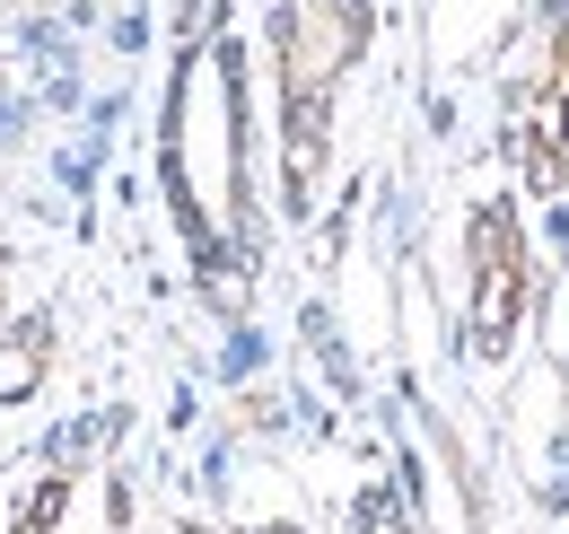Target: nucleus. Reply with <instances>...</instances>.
<instances>
[{
	"instance_id": "1",
	"label": "nucleus",
	"mask_w": 569,
	"mask_h": 534,
	"mask_svg": "<svg viewBox=\"0 0 569 534\" xmlns=\"http://www.w3.org/2000/svg\"><path fill=\"white\" fill-rule=\"evenodd\" d=\"M167 176H176V201H184V228L193 246H228L237 228V53L211 44L193 53L184 79H176V106H167Z\"/></svg>"
},
{
	"instance_id": "2",
	"label": "nucleus",
	"mask_w": 569,
	"mask_h": 534,
	"mask_svg": "<svg viewBox=\"0 0 569 534\" xmlns=\"http://www.w3.org/2000/svg\"><path fill=\"white\" fill-rule=\"evenodd\" d=\"M368 53V0H289L281 9V97H289V201L307 210L325 167V106Z\"/></svg>"
},
{
	"instance_id": "3",
	"label": "nucleus",
	"mask_w": 569,
	"mask_h": 534,
	"mask_svg": "<svg viewBox=\"0 0 569 534\" xmlns=\"http://www.w3.org/2000/svg\"><path fill=\"white\" fill-rule=\"evenodd\" d=\"M465 255H473V350H508L517 316H526V237H517L508 201L473 210Z\"/></svg>"
}]
</instances>
